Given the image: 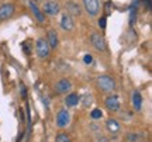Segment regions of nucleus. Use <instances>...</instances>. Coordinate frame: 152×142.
I'll list each match as a JSON object with an SVG mask.
<instances>
[{
    "instance_id": "f257e3e1",
    "label": "nucleus",
    "mask_w": 152,
    "mask_h": 142,
    "mask_svg": "<svg viewBox=\"0 0 152 142\" xmlns=\"http://www.w3.org/2000/svg\"><path fill=\"white\" fill-rule=\"evenodd\" d=\"M97 87L102 92H104V93H111L115 89V83H114V80L110 76L103 75V76H100L97 79Z\"/></svg>"
},
{
    "instance_id": "a211bd4d",
    "label": "nucleus",
    "mask_w": 152,
    "mask_h": 142,
    "mask_svg": "<svg viewBox=\"0 0 152 142\" xmlns=\"http://www.w3.org/2000/svg\"><path fill=\"white\" fill-rule=\"evenodd\" d=\"M90 117H92V120H100V118L103 117V111L100 109H94V110H92Z\"/></svg>"
},
{
    "instance_id": "20e7f679",
    "label": "nucleus",
    "mask_w": 152,
    "mask_h": 142,
    "mask_svg": "<svg viewBox=\"0 0 152 142\" xmlns=\"http://www.w3.org/2000/svg\"><path fill=\"white\" fill-rule=\"evenodd\" d=\"M104 106H106V109L109 110V111H113V113L118 111L120 107H121L118 96H115V94H110L109 97H106V100H104Z\"/></svg>"
},
{
    "instance_id": "9d476101",
    "label": "nucleus",
    "mask_w": 152,
    "mask_h": 142,
    "mask_svg": "<svg viewBox=\"0 0 152 142\" xmlns=\"http://www.w3.org/2000/svg\"><path fill=\"white\" fill-rule=\"evenodd\" d=\"M61 27L65 31H72L73 30L75 23H73V18H72L71 14H68V13L62 14V17H61Z\"/></svg>"
},
{
    "instance_id": "1a4fd4ad",
    "label": "nucleus",
    "mask_w": 152,
    "mask_h": 142,
    "mask_svg": "<svg viewBox=\"0 0 152 142\" xmlns=\"http://www.w3.org/2000/svg\"><path fill=\"white\" fill-rule=\"evenodd\" d=\"M90 42H92V45L97 49V51H102V52L106 51V42H104V38L100 34L93 33L92 35H90Z\"/></svg>"
},
{
    "instance_id": "f8f14e48",
    "label": "nucleus",
    "mask_w": 152,
    "mask_h": 142,
    "mask_svg": "<svg viewBox=\"0 0 152 142\" xmlns=\"http://www.w3.org/2000/svg\"><path fill=\"white\" fill-rule=\"evenodd\" d=\"M30 10L33 11V16L37 18L38 23H44V21H45V16H44V13L38 9V6L34 3L33 0L30 1Z\"/></svg>"
},
{
    "instance_id": "0eeeda50",
    "label": "nucleus",
    "mask_w": 152,
    "mask_h": 142,
    "mask_svg": "<svg viewBox=\"0 0 152 142\" xmlns=\"http://www.w3.org/2000/svg\"><path fill=\"white\" fill-rule=\"evenodd\" d=\"M72 83L68 79H61L55 83V93L58 94H66L68 92H71Z\"/></svg>"
},
{
    "instance_id": "ddd939ff",
    "label": "nucleus",
    "mask_w": 152,
    "mask_h": 142,
    "mask_svg": "<svg viewBox=\"0 0 152 142\" xmlns=\"http://www.w3.org/2000/svg\"><path fill=\"white\" fill-rule=\"evenodd\" d=\"M80 101V96L77 93H69L65 98V104L68 107H76Z\"/></svg>"
},
{
    "instance_id": "4468645a",
    "label": "nucleus",
    "mask_w": 152,
    "mask_h": 142,
    "mask_svg": "<svg viewBox=\"0 0 152 142\" xmlns=\"http://www.w3.org/2000/svg\"><path fill=\"white\" fill-rule=\"evenodd\" d=\"M106 128H107V131L110 134H117L120 131V124L117 120H114V118H110V120L106 121Z\"/></svg>"
},
{
    "instance_id": "b1692460",
    "label": "nucleus",
    "mask_w": 152,
    "mask_h": 142,
    "mask_svg": "<svg viewBox=\"0 0 152 142\" xmlns=\"http://www.w3.org/2000/svg\"><path fill=\"white\" fill-rule=\"evenodd\" d=\"M34 1H42V0H34Z\"/></svg>"
},
{
    "instance_id": "dca6fc26",
    "label": "nucleus",
    "mask_w": 152,
    "mask_h": 142,
    "mask_svg": "<svg viewBox=\"0 0 152 142\" xmlns=\"http://www.w3.org/2000/svg\"><path fill=\"white\" fill-rule=\"evenodd\" d=\"M132 107H134V110L135 111H140V110L142 109V96L140 92H134L132 93Z\"/></svg>"
},
{
    "instance_id": "6ab92c4d",
    "label": "nucleus",
    "mask_w": 152,
    "mask_h": 142,
    "mask_svg": "<svg viewBox=\"0 0 152 142\" xmlns=\"http://www.w3.org/2000/svg\"><path fill=\"white\" fill-rule=\"evenodd\" d=\"M83 62H85V63H86V65H92L93 63V56L92 55H85V56H83Z\"/></svg>"
},
{
    "instance_id": "9b49d317",
    "label": "nucleus",
    "mask_w": 152,
    "mask_h": 142,
    "mask_svg": "<svg viewBox=\"0 0 152 142\" xmlns=\"http://www.w3.org/2000/svg\"><path fill=\"white\" fill-rule=\"evenodd\" d=\"M66 13L71 14V16H79L80 14V6L73 0H69V1H66Z\"/></svg>"
},
{
    "instance_id": "2eb2a0df",
    "label": "nucleus",
    "mask_w": 152,
    "mask_h": 142,
    "mask_svg": "<svg viewBox=\"0 0 152 142\" xmlns=\"http://www.w3.org/2000/svg\"><path fill=\"white\" fill-rule=\"evenodd\" d=\"M49 48H56L58 47V33L55 30H49L48 31V38H47Z\"/></svg>"
},
{
    "instance_id": "f03ea898",
    "label": "nucleus",
    "mask_w": 152,
    "mask_h": 142,
    "mask_svg": "<svg viewBox=\"0 0 152 142\" xmlns=\"http://www.w3.org/2000/svg\"><path fill=\"white\" fill-rule=\"evenodd\" d=\"M35 51H37L38 58H41V59L48 58L51 48H49V45H48V42H47V39L38 38L37 42H35Z\"/></svg>"
},
{
    "instance_id": "39448f33",
    "label": "nucleus",
    "mask_w": 152,
    "mask_h": 142,
    "mask_svg": "<svg viewBox=\"0 0 152 142\" xmlns=\"http://www.w3.org/2000/svg\"><path fill=\"white\" fill-rule=\"evenodd\" d=\"M83 7H85V10L89 16L94 17L97 16L100 4H99V0H83Z\"/></svg>"
},
{
    "instance_id": "423d86ee",
    "label": "nucleus",
    "mask_w": 152,
    "mask_h": 142,
    "mask_svg": "<svg viewBox=\"0 0 152 142\" xmlns=\"http://www.w3.org/2000/svg\"><path fill=\"white\" fill-rule=\"evenodd\" d=\"M69 122H71V114H69V111L66 109L58 111V114H56V125L59 127V128H65L66 125H69Z\"/></svg>"
},
{
    "instance_id": "7ed1b4c3",
    "label": "nucleus",
    "mask_w": 152,
    "mask_h": 142,
    "mask_svg": "<svg viewBox=\"0 0 152 142\" xmlns=\"http://www.w3.org/2000/svg\"><path fill=\"white\" fill-rule=\"evenodd\" d=\"M59 11H61V6L58 1H55V0H48V1L44 3L42 13H45L47 16H56Z\"/></svg>"
},
{
    "instance_id": "f3484780",
    "label": "nucleus",
    "mask_w": 152,
    "mask_h": 142,
    "mask_svg": "<svg viewBox=\"0 0 152 142\" xmlns=\"http://www.w3.org/2000/svg\"><path fill=\"white\" fill-rule=\"evenodd\" d=\"M55 142H71V138L68 134L65 132H59L56 137H55Z\"/></svg>"
},
{
    "instance_id": "5701e85b",
    "label": "nucleus",
    "mask_w": 152,
    "mask_h": 142,
    "mask_svg": "<svg viewBox=\"0 0 152 142\" xmlns=\"http://www.w3.org/2000/svg\"><path fill=\"white\" fill-rule=\"evenodd\" d=\"M110 4H111L110 1H109V3H107V4H106V13H107V14H109V13H110Z\"/></svg>"
},
{
    "instance_id": "4be33fe9",
    "label": "nucleus",
    "mask_w": 152,
    "mask_h": 142,
    "mask_svg": "<svg viewBox=\"0 0 152 142\" xmlns=\"http://www.w3.org/2000/svg\"><path fill=\"white\" fill-rule=\"evenodd\" d=\"M128 141H130V142H135L137 141V135H135V134H130V135H128Z\"/></svg>"
},
{
    "instance_id": "412c9836",
    "label": "nucleus",
    "mask_w": 152,
    "mask_h": 142,
    "mask_svg": "<svg viewBox=\"0 0 152 142\" xmlns=\"http://www.w3.org/2000/svg\"><path fill=\"white\" fill-rule=\"evenodd\" d=\"M99 25H100V28H106V17H102L100 20H99Z\"/></svg>"
},
{
    "instance_id": "aec40b11",
    "label": "nucleus",
    "mask_w": 152,
    "mask_h": 142,
    "mask_svg": "<svg viewBox=\"0 0 152 142\" xmlns=\"http://www.w3.org/2000/svg\"><path fill=\"white\" fill-rule=\"evenodd\" d=\"M20 93H21V97L23 98H26V96H27V90H26V86L24 84H20Z\"/></svg>"
},
{
    "instance_id": "6e6552de",
    "label": "nucleus",
    "mask_w": 152,
    "mask_h": 142,
    "mask_svg": "<svg viewBox=\"0 0 152 142\" xmlns=\"http://www.w3.org/2000/svg\"><path fill=\"white\" fill-rule=\"evenodd\" d=\"M14 14V4L13 3H4L0 6V21L10 18Z\"/></svg>"
}]
</instances>
